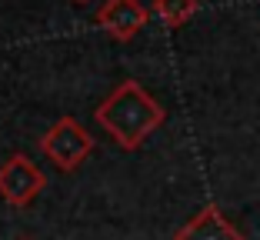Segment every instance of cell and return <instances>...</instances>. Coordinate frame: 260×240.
Wrapping results in <instances>:
<instances>
[{
  "instance_id": "6da1fadb",
  "label": "cell",
  "mask_w": 260,
  "mask_h": 240,
  "mask_svg": "<svg viewBox=\"0 0 260 240\" xmlns=\"http://www.w3.org/2000/svg\"><path fill=\"white\" fill-rule=\"evenodd\" d=\"M93 120L104 127V133L114 137L117 147L140 150L150 140V133H157V127H164L167 110L137 80H120L104 97V104L93 110Z\"/></svg>"
},
{
  "instance_id": "7a4b0ae2",
  "label": "cell",
  "mask_w": 260,
  "mask_h": 240,
  "mask_svg": "<svg viewBox=\"0 0 260 240\" xmlns=\"http://www.w3.org/2000/svg\"><path fill=\"white\" fill-rule=\"evenodd\" d=\"M40 154L54 163L57 170L74 174L93 154V133H87V127L80 120H74V117H60L40 137Z\"/></svg>"
},
{
  "instance_id": "3957f363",
  "label": "cell",
  "mask_w": 260,
  "mask_h": 240,
  "mask_svg": "<svg viewBox=\"0 0 260 240\" xmlns=\"http://www.w3.org/2000/svg\"><path fill=\"white\" fill-rule=\"evenodd\" d=\"M47 187V177L40 167L23 154H14L0 163V197L10 207H30Z\"/></svg>"
},
{
  "instance_id": "277c9868",
  "label": "cell",
  "mask_w": 260,
  "mask_h": 240,
  "mask_svg": "<svg viewBox=\"0 0 260 240\" xmlns=\"http://www.w3.org/2000/svg\"><path fill=\"white\" fill-rule=\"evenodd\" d=\"M93 20H97L114 40L127 44V40H134L147 27L150 10H147L140 0H104V7L97 10Z\"/></svg>"
},
{
  "instance_id": "5b68a950",
  "label": "cell",
  "mask_w": 260,
  "mask_h": 240,
  "mask_svg": "<svg viewBox=\"0 0 260 240\" xmlns=\"http://www.w3.org/2000/svg\"><path fill=\"white\" fill-rule=\"evenodd\" d=\"M174 240H244V233L230 224L220 214V207H204L197 217H190L180 230L174 233Z\"/></svg>"
},
{
  "instance_id": "8992f818",
  "label": "cell",
  "mask_w": 260,
  "mask_h": 240,
  "mask_svg": "<svg viewBox=\"0 0 260 240\" xmlns=\"http://www.w3.org/2000/svg\"><path fill=\"white\" fill-rule=\"evenodd\" d=\"M200 10V0H153V14L164 27L177 30Z\"/></svg>"
},
{
  "instance_id": "52a82bcc",
  "label": "cell",
  "mask_w": 260,
  "mask_h": 240,
  "mask_svg": "<svg viewBox=\"0 0 260 240\" xmlns=\"http://www.w3.org/2000/svg\"><path fill=\"white\" fill-rule=\"evenodd\" d=\"M77 4H87V0H77Z\"/></svg>"
},
{
  "instance_id": "ba28073f",
  "label": "cell",
  "mask_w": 260,
  "mask_h": 240,
  "mask_svg": "<svg viewBox=\"0 0 260 240\" xmlns=\"http://www.w3.org/2000/svg\"><path fill=\"white\" fill-rule=\"evenodd\" d=\"M23 240H27V237H23Z\"/></svg>"
}]
</instances>
